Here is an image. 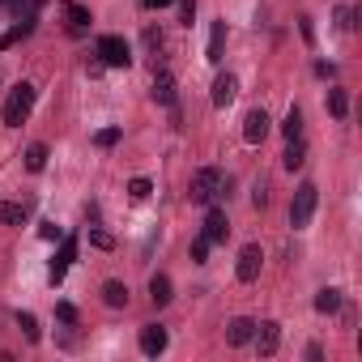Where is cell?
Listing matches in <instances>:
<instances>
[{
  "label": "cell",
  "instance_id": "cell-29",
  "mask_svg": "<svg viewBox=\"0 0 362 362\" xmlns=\"http://www.w3.org/2000/svg\"><path fill=\"white\" fill-rule=\"evenodd\" d=\"M56 316H60L64 324H77V307H72V303H60V307H56Z\"/></svg>",
  "mask_w": 362,
  "mask_h": 362
},
{
  "label": "cell",
  "instance_id": "cell-17",
  "mask_svg": "<svg viewBox=\"0 0 362 362\" xmlns=\"http://www.w3.org/2000/svg\"><path fill=\"white\" fill-rule=\"evenodd\" d=\"M150 299H154V307H166V303L175 299L171 294V277H166V273H154L150 277Z\"/></svg>",
  "mask_w": 362,
  "mask_h": 362
},
{
  "label": "cell",
  "instance_id": "cell-20",
  "mask_svg": "<svg viewBox=\"0 0 362 362\" xmlns=\"http://www.w3.org/2000/svg\"><path fill=\"white\" fill-rule=\"evenodd\" d=\"M103 303L107 307H128V285L124 281H107L103 285Z\"/></svg>",
  "mask_w": 362,
  "mask_h": 362
},
{
  "label": "cell",
  "instance_id": "cell-22",
  "mask_svg": "<svg viewBox=\"0 0 362 362\" xmlns=\"http://www.w3.org/2000/svg\"><path fill=\"white\" fill-rule=\"evenodd\" d=\"M281 132H285V141L303 137V111H299V107H290V115L281 119Z\"/></svg>",
  "mask_w": 362,
  "mask_h": 362
},
{
  "label": "cell",
  "instance_id": "cell-19",
  "mask_svg": "<svg viewBox=\"0 0 362 362\" xmlns=\"http://www.w3.org/2000/svg\"><path fill=\"white\" fill-rule=\"evenodd\" d=\"M316 311H320V316H332V311H341V290L324 285L320 294H316Z\"/></svg>",
  "mask_w": 362,
  "mask_h": 362
},
{
  "label": "cell",
  "instance_id": "cell-21",
  "mask_svg": "<svg viewBox=\"0 0 362 362\" xmlns=\"http://www.w3.org/2000/svg\"><path fill=\"white\" fill-rule=\"evenodd\" d=\"M43 166H47V145H43V141H34L30 150H26V171H34V175H39Z\"/></svg>",
  "mask_w": 362,
  "mask_h": 362
},
{
  "label": "cell",
  "instance_id": "cell-32",
  "mask_svg": "<svg viewBox=\"0 0 362 362\" xmlns=\"http://www.w3.org/2000/svg\"><path fill=\"white\" fill-rule=\"evenodd\" d=\"M39 234H43V239H64V230H60L56 222H43V226H39Z\"/></svg>",
  "mask_w": 362,
  "mask_h": 362
},
{
  "label": "cell",
  "instance_id": "cell-13",
  "mask_svg": "<svg viewBox=\"0 0 362 362\" xmlns=\"http://www.w3.org/2000/svg\"><path fill=\"white\" fill-rule=\"evenodd\" d=\"M150 99L162 103V107H175V77H171V72H158V77H154Z\"/></svg>",
  "mask_w": 362,
  "mask_h": 362
},
{
  "label": "cell",
  "instance_id": "cell-25",
  "mask_svg": "<svg viewBox=\"0 0 362 362\" xmlns=\"http://www.w3.org/2000/svg\"><path fill=\"white\" fill-rule=\"evenodd\" d=\"M150 192H154V183L145 179V175H137V179L128 183V197H132V201H145V197H150Z\"/></svg>",
  "mask_w": 362,
  "mask_h": 362
},
{
  "label": "cell",
  "instance_id": "cell-26",
  "mask_svg": "<svg viewBox=\"0 0 362 362\" xmlns=\"http://www.w3.org/2000/svg\"><path fill=\"white\" fill-rule=\"evenodd\" d=\"M115 141H119V128H99L94 132V145H99V150H111Z\"/></svg>",
  "mask_w": 362,
  "mask_h": 362
},
{
  "label": "cell",
  "instance_id": "cell-33",
  "mask_svg": "<svg viewBox=\"0 0 362 362\" xmlns=\"http://www.w3.org/2000/svg\"><path fill=\"white\" fill-rule=\"evenodd\" d=\"M252 205H256V209H264V205H269V188H264V183L252 192Z\"/></svg>",
  "mask_w": 362,
  "mask_h": 362
},
{
  "label": "cell",
  "instance_id": "cell-8",
  "mask_svg": "<svg viewBox=\"0 0 362 362\" xmlns=\"http://www.w3.org/2000/svg\"><path fill=\"white\" fill-rule=\"evenodd\" d=\"M209 243H222V239L230 234V226H226V213L217 209V205H209V213H205V230H201Z\"/></svg>",
  "mask_w": 362,
  "mask_h": 362
},
{
  "label": "cell",
  "instance_id": "cell-30",
  "mask_svg": "<svg viewBox=\"0 0 362 362\" xmlns=\"http://www.w3.org/2000/svg\"><path fill=\"white\" fill-rule=\"evenodd\" d=\"M192 13H197V0H179V21L192 26Z\"/></svg>",
  "mask_w": 362,
  "mask_h": 362
},
{
  "label": "cell",
  "instance_id": "cell-35",
  "mask_svg": "<svg viewBox=\"0 0 362 362\" xmlns=\"http://www.w3.org/2000/svg\"><path fill=\"white\" fill-rule=\"evenodd\" d=\"M166 5H175V0H141V9H166Z\"/></svg>",
  "mask_w": 362,
  "mask_h": 362
},
{
  "label": "cell",
  "instance_id": "cell-10",
  "mask_svg": "<svg viewBox=\"0 0 362 362\" xmlns=\"http://www.w3.org/2000/svg\"><path fill=\"white\" fill-rule=\"evenodd\" d=\"M72 256H77V239H64L60 256L52 260V269H47V277H52V285H60V281H64V269L72 264Z\"/></svg>",
  "mask_w": 362,
  "mask_h": 362
},
{
  "label": "cell",
  "instance_id": "cell-15",
  "mask_svg": "<svg viewBox=\"0 0 362 362\" xmlns=\"http://www.w3.org/2000/svg\"><path fill=\"white\" fill-rule=\"evenodd\" d=\"M60 9H64V17H68V30H72V34H81V30L90 26V9L77 5V0H64Z\"/></svg>",
  "mask_w": 362,
  "mask_h": 362
},
{
  "label": "cell",
  "instance_id": "cell-11",
  "mask_svg": "<svg viewBox=\"0 0 362 362\" xmlns=\"http://www.w3.org/2000/svg\"><path fill=\"white\" fill-rule=\"evenodd\" d=\"M0 222L5 226H26L30 222V201H5L0 205Z\"/></svg>",
  "mask_w": 362,
  "mask_h": 362
},
{
  "label": "cell",
  "instance_id": "cell-9",
  "mask_svg": "<svg viewBox=\"0 0 362 362\" xmlns=\"http://www.w3.org/2000/svg\"><path fill=\"white\" fill-rule=\"evenodd\" d=\"M162 350H166V328H162V324H145V328H141V354L158 358Z\"/></svg>",
  "mask_w": 362,
  "mask_h": 362
},
{
  "label": "cell",
  "instance_id": "cell-36",
  "mask_svg": "<svg viewBox=\"0 0 362 362\" xmlns=\"http://www.w3.org/2000/svg\"><path fill=\"white\" fill-rule=\"evenodd\" d=\"M5 5H21V0H5Z\"/></svg>",
  "mask_w": 362,
  "mask_h": 362
},
{
  "label": "cell",
  "instance_id": "cell-23",
  "mask_svg": "<svg viewBox=\"0 0 362 362\" xmlns=\"http://www.w3.org/2000/svg\"><path fill=\"white\" fill-rule=\"evenodd\" d=\"M328 111H332L336 119H345V111H350V94H345V90H328Z\"/></svg>",
  "mask_w": 362,
  "mask_h": 362
},
{
  "label": "cell",
  "instance_id": "cell-7",
  "mask_svg": "<svg viewBox=\"0 0 362 362\" xmlns=\"http://www.w3.org/2000/svg\"><path fill=\"white\" fill-rule=\"evenodd\" d=\"M252 341H256V350L269 358V354H277V345H281V324H273V320H264V324H256V332H252Z\"/></svg>",
  "mask_w": 362,
  "mask_h": 362
},
{
  "label": "cell",
  "instance_id": "cell-34",
  "mask_svg": "<svg viewBox=\"0 0 362 362\" xmlns=\"http://www.w3.org/2000/svg\"><path fill=\"white\" fill-rule=\"evenodd\" d=\"M145 47H162V30H154V26L145 30Z\"/></svg>",
  "mask_w": 362,
  "mask_h": 362
},
{
  "label": "cell",
  "instance_id": "cell-24",
  "mask_svg": "<svg viewBox=\"0 0 362 362\" xmlns=\"http://www.w3.org/2000/svg\"><path fill=\"white\" fill-rule=\"evenodd\" d=\"M17 328L26 332V341H39V336H43V332H39V320L30 316V311H17Z\"/></svg>",
  "mask_w": 362,
  "mask_h": 362
},
{
  "label": "cell",
  "instance_id": "cell-31",
  "mask_svg": "<svg viewBox=\"0 0 362 362\" xmlns=\"http://www.w3.org/2000/svg\"><path fill=\"white\" fill-rule=\"evenodd\" d=\"M336 26H341V30H350V26H354V9H350V5L336 9Z\"/></svg>",
  "mask_w": 362,
  "mask_h": 362
},
{
  "label": "cell",
  "instance_id": "cell-27",
  "mask_svg": "<svg viewBox=\"0 0 362 362\" xmlns=\"http://www.w3.org/2000/svg\"><path fill=\"white\" fill-rule=\"evenodd\" d=\"M209 248H213V243H209V239L201 234L197 243H192V264H205V260H209Z\"/></svg>",
  "mask_w": 362,
  "mask_h": 362
},
{
  "label": "cell",
  "instance_id": "cell-28",
  "mask_svg": "<svg viewBox=\"0 0 362 362\" xmlns=\"http://www.w3.org/2000/svg\"><path fill=\"white\" fill-rule=\"evenodd\" d=\"M90 243L99 248V252H111V248H115V239H111L107 230H90Z\"/></svg>",
  "mask_w": 362,
  "mask_h": 362
},
{
  "label": "cell",
  "instance_id": "cell-14",
  "mask_svg": "<svg viewBox=\"0 0 362 362\" xmlns=\"http://www.w3.org/2000/svg\"><path fill=\"white\" fill-rule=\"evenodd\" d=\"M252 332H256V320L239 316V320L226 324V341H230V345H248V341H252Z\"/></svg>",
  "mask_w": 362,
  "mask_h": 362
},
{
  "label": "cell",
  "instance_id": "cell-16",
  "mask_svg": "<svg viewBox=\"0 0 362 362\" xmlns=\"http://www.w3.org/2000/svg\"><path fill=\"white\" fill-rule=\"evenodd\" d=\"M234 94H239V81L230 77V72H222V77L213 81V107H226V103L234 99Z\"/></svg>",
  "mask_w": 362,
  "mask_h": 362
},
{
  "label": "cell",
  "instance_id": "cell-1",
  "mask_svg": "<svg viewBox=\"0 0 362 362\" xmlns=\"http://www.w3.org/2000/svg\"><path fill=\"white\" fill-rule=\"evenodd\" d=\"M222 192H226V175L217 171V166H201V171L192 175V183H188V201L192 205H213Z\"/></svg>",
  "mask_w": 362,
  "mask_h": 362
},
{
  "label": "cell",
  "instance_id": "cell-6",
  "mask_svg": "<svg viewBox=\"0 0 362 362\" xmlns=\"http://www.w3.org/2000/svg\"><path fill=\"white\" fill-rule=\"evenodd\" d=\"M260 264H264V252H260L256 243H248L243 252H239V264H234L239 281H256V277H260Z\"/></svg>",
  "mask_w": 362,
  "mask_h": 362
},
{
  "label": "cell",
  "instance_id": "cell-5",
  "mask_svg": "<svg viewBox=\"0 0 362 362\" xmlns=\"http://www.w3.org/2000/svg\"><path fill=\"white\" fill-rule=\"evenodd\" d=\"M269 128H273L269 111L256 107V111H248V119H243V141H248V145H260L264 137H269Z\"/></svg>",
  "mask_w": 362,
  "mask_h": 362
},
{
  "label": "cell",
  "instance_id": "cell-3",
  "mask_svg": "<svg viewBox=\"0 0 362 362\" xmlns=\"http://www.w3.org/2000/svg\"><path fill=\"white\" fill-rule=\"evenodd\" d=\"M30 107H34V86H30V81L13 86L9 103H5V124H9V128H21V124H26V115H30Z\"/></svg>",
  "mask_w": 362,
  "mask_h": 362
},
{
  "label": "cell",
  "instance_id": "cell-18",
  "mask_svg": "<svg viewBox=\"0 0 362 362\" xmlns=\"http://www.w3.org/2000/svg\"><path fill=\"white\" fill-rule=\"evenodd\" d=\"M303 162H307V145H303V137H294L285 145V154H281V166H285V171H299Z\"/></svg>",
  "mask_w": 362,
  "mask_h": 362
},
{
  "label": "cell",
  "instance_id": "cell-12",
  "mask_svg": "<svg viewBox=\"0 0 362 362\" xmlns=\"http://www.w3.org/2000/svg\"><path fill=\"white\" fill-rule=\"evenodd\" d=\"M222 56H226V21H213V30H209V52H205V60H209V64H222Z\"/></svg>",
  "mask_w": 362,
  "mask_h": 362
},
{
  "label": "cell",
  "instance_id": "cell-4",
  "mask_svg": "<svg viewBox=\"0 0 362 362\" xmlns=\"http://www.w3.org/2000/svg\"><path fill=\"white\" fill-rule=\"evenodd\" d=\"M99 60H103V68H128L132 52H128V43L119 34H103L99 39Z\"/></svg>",
  "mask_w": 362,
  "mask_h": 362
},
{
  "label": "cell",
  "instance_id": "cell-2",
  "mask_svg": "<svg viewBox=\"0 0 362 362\" xmlns=\"http://www.w3.org/2000/svg\"><path fill=\"white\" fill-rule=\"evenodd\" d=\"M316 205H320V188H316V183H299L294 201H290V226L303 230V226L311 222V213H316Z\"/></svg>",
  "mask_w": 362,
  "mask_h": 362
}]
</instances>
